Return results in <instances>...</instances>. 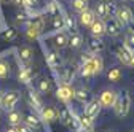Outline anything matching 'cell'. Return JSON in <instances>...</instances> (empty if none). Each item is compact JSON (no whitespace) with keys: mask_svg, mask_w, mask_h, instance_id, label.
<instances>
[{"mask_svg":"<svg viewBox=\"0 0 134 132\" xmlns=\"http://www.w3.org/2000/svg\"><path fill=\"white\" fill-rule=\"evenodd\" d=\"M112 108H113L116 116H120V118L126 116L129 113V108H131V95H129V92L128 91L118 92V97H116V100H115Z\"/></svg>","mask_w":134,"mask_h":132,"instance_id":"1","label":"cell"},{"mask_svg":"<svg viewBox=\"0 0 134 132\" xmlns=\"http://www.w3.org/2000/svg\"><path fill=\"white\" fill-rule=\"evenodd\" d=\"M19 100H21V92H18V91H8V92L3 94V100H2L0 108H3L5 111H11V110H14V107L18 105Z\"/></svg>","mask_w":134,"mask_h":132,"instance_id":"2","label":"cell"},{"mask_svg":"<svg viewBox=\"0 0 134 132\" xmlns=\"http://www.w3.org/2000/svg\"><path fill=\"white\" fill-rule=\"evenodd\" d=\"M116 97H118V92H116L115 89H104L102 92L99 94L97 97V102L100 104V107L102 108H112Z\"/></svg>","mask_w":134,"mask_h":132,"instance_id":"3","label":"cell"},{"mask_svg":"<svg viewBox=\"0 0 134 132\" xmlns=\"http://www.w3.org/2000/svg\"><path fill=\"white\" fill-rule=\"evenodd\" d=\"M115 19L121 24V27H125V26L132 24V21H134V14H132V11H131L128 7L121 5V7L116 8V11H115Z\"/></svg>","mask_w":134,"mask_h":132,"instance_id":"4","label":"cell"},{"mask_svg":"<svg viewBox=\"0 0 134 132\" xmlns=\"http://www.w3.org/2000/svg\"><path fill=\"white\" fill-rule=\"evenodd\" d=\"M45 27V19L43 18H35L34 21H30L27 24V29H26V35L32 40V38H37L40 34H42V30Z\"/></svg>","mask_w":134,"mask_h":132,"instance_id":"5","label":"cell"},{"mask_svg":"<svg viewBox=\"0 0 134 132\" xmlns=\"http://www.w3.org/2000/svg\"><path fill=\"white\" fill-rule=\"evenodd\" d=\"M58 119H59L64 126L72 127V126L75 124V115H74V111L67 107V105H62V107L58 110Z\"/></svg>","mask_w":134,"mask_h":132,"instance_id":"6","label":"cell"},{"mask_svg":"<svg viewBox=\"0 0 134 132\" xmlns=\"http://www.w3.org/2000/svg\"><path fill=\"white\" fill-rule=\"evenodd\" d=\"M56 95L64 105H67L69 102H72V99H74V88L70 85H61L56 89Z\"/></svg>","mask_w":134,"mask_h":132,"instance_id":"7","label":"cell"},{"mask_svg":"<svg viewBox=\"0 0 134 132\" xmlns=\"http://www.w3.org/2000/svg\"><path fill=\"white\" fill-rule=\"evenodd\" d=\"M23 124H26L30 130H37L42 127V119L35 113L27 111V113H23Z\"/></svg>","mask_w":134,"mask_h":132,"instance_id":"8","label":"cell"},{"mask_svg":"<svg viewBox=\"0 0 134 132\" xmlns=\"http://www.w3.org/2000/svg\"><path fill=\"white\" fill-rule=\"evenodd\" d=\"M100 110H102V107H100V104L97 102V99H91V100L85 105V111H83V113H86L90 118L96 119L100 115Z\"/></svg>","mask_w":134,"mask_h":132,"instance_id":"9","label":"cell"},{"mask_svg":"<svg viewBox=\"0 0 134 132\" xmlns=\"http://www.w3.org/2000/svg\"><path fill=\"white\" fill-rule=\"evenodd\" d=\"M40 115H42V119L46 121V123H54V121H58V108L53 107V105L42 107Z\"/></svg>","mask_w":134,"mask_h":132,"instance_id":"10","label":"cell"},{"mask_svg":"<svg viewBox=\"0 0 134 132\" xmlns=\"http://www.w3.org/2000/svg\"><path fill=\"white\" fill-rule=\"evenodd\" d=\"M121 24L116 21L115 18H109L105 21V34L110 35V37H116V35H120V32H121Z\"/></svg>","mask_w":134,"mask_h":132,"instance_id":"11","label":"cell"},{"mask_svg":"<svg viewBox=\"0 0 134 132\" xmlns=\"http://www.w3.org/2000/svg\"><path fill=\"white\" fill-rule=\"evenodd\" d=\"M115 56L118 57V61H120L123 65H128V67H129V62H131V56H132V53L129 51L128 48H125L123 45L116 46V48H115Z\"/></svg>","mask_w":134,"mask_h":132,"instance_id":"12","label":"cell"},{"mask_svg":"<svg viewBox=\"0 0 134 132\" xmlns=\"http://www.w3.org/2000/svg\"><path fill=\"white\" fill-rule=\"evenodd\" d=\"M18 54H19V61L24 65H29L32 62V57H34V49L29 45H24V46H21L18 49Z\"/></svg>","mask_w":134,"mask_h":132,"instance_id":"13","label":"cell"},{"mask_svg":"<svg viewBox=\"0 0 134 132\" xmlns=\"http://www.w3.org/2000/svg\"><path fill=\"white\" fill-rule=\"evenodd\" d=\"M74 99H77V100L80 102V104H83V105H86L90 100H91V92L86 89V88H83V86H80V88H77V89H74Z\"/></svg>","mask_w":134,"mask_h":132,"instance_id":"14","label":"cell"},{"mask_svg":"<svg viewBox=\"0 0 134 132\" xmlns=\"http://www.w3.org/2000/svg\"><path fill=\"white\" fill-rule=\"evenodd\" d=\"M90 30H91V34H93V37H102L104 34H105V21H102V19H94L93 21V24L90 26Z\"/></svg>","mask_w":134,"mask_h":132,"instance_id":"15","label":"cell"},{"mask_svg":"<svg viewBox=\"0 0 134 132\" xmlns=\"http://www.w3.org/2000/svg\"><path fill=\"white\" fill-rule=\"evenodd\" d=\"M88 48H90L91 54H99V53L105 48V45H104L102 38H99V37H91V38L88 40Z\"/></svg>","mask_w":134,"mask_h":132,"instance_id":"16","label":"cell"},{"mask_svg":"<svg viewBox=\"0 0 134 132\" xmlns=\"http://www.w3.org/2000/svg\"><path fill=\"white\" fill-rule=\"evenodd\" d=\"M46 62H48V65L51 69H61L62 67V57L59 56V53H56V51H49L48 54H46Z\"/></svg>","mask_w":134,"mask_h":132,"instance_id":"17","label":"cell"},{"mask_svg":"<svg viewBox=\"0 0 134 132\" xmlns=\"http://www.w3.org/2000/svg\"><path fill=\"white\" fill-rule=\"evenodd\" d=\"M34 78H35V72H34L29 65H24V67L19 69V81H21V83L27 85V83H30Z\"/></svg>","mask_w":134,"mask_h":132,"instance_id":"18","label":"cell"},{"mask_svg":"<svg viewBox=\"0 0 134 132\" xmlns=\"http://www.w3.org/2000/svg\"><path fill=\"white\" fill-rule=\"evenodd\" d=\"M94 14L97 16V19H102V21H107L110 16H109V11H107V3L105 0H99L97 5H96V10H94Z\"/></svg>","mask_w":134,"mask_h":132,"instance_id":"19","label":"cell"},{"mask_svg":"<svg viewBox=\"0 0 134 132\" xmlns=\"http://www.w3.org/2000/svg\"><path fill=\"white\" fill-rule=\"evenodd\" d=\"M90 64H91V67H93L94 75H99L100 72L104 70V61H102V57L97 56V54H93V56H91Z\"/></svg>","mask_w":134,"mask_h":132,"instance_id":"20","label":"cell"},{"mask_svg":"<svg viewBox=\"0 0 134 132\" xmlns=\"http://www.w3.org/2000/svg\"><path fill=\"white\" fill-rule=\"evenodd\" d=\"M80 24H83V26H91L93 24V21L96 19V14H94V11L93 10H85V11H83V13H80Z\"/></svg>","mask_w":134,"mask_h":132,"instance_id":"21","label":"cell"},{"mask_svg":"<svg viewBox=\"0 0 134 132\" xmlns=\"http://www.w3.org/2000/svg\"><path fill=\"white\" fill-rule=\"evenodd\" d=\"M29 105H30V107H34L35 110H42V107H43L40 95H38L35 91H34V89H30V91H29Z\"/></svg>","mask_w":134,"mask_h":132,"instance_id":"22","label":"cell"},{"mask_svg":"<svg viewBox=\"0 0 134 132\" xmlns=\"http://www.w3.org/2000/svg\"><path fill=\"white\" fill-rule=\"evenodd\" d=\"M8 113V123L16 127V126H19L23 123V113L18 111V110H11V111H7Z\"/></svg>","mask_w":134,"mask_h":132,"instance_id":"23","label":"cell"},{"mask_svg":"<svg viewBox=\"0 0 134 132\" xmlns=\"http://www.w3.org/2000/svg\"><path fill=\"white\" fill-rule=\"evenodd\" d=\"M54 45L58 48H65L69 46V34H65V32H58V34L54 35Z\"/></svg>","mask_w":134,"mask_h":132,"instance_id":"24","label":"cell"},{"mask_svg":"<svg viewBox=\"0 0 134 132\" xmlns=\"http://www.w3.org/2000/svg\"><path fill=\"white\" fill-rule=\"evenodd\" d=\"M75 78V70L70 69V67H67V69H62L61 72V81H62V85H70L72 81Z\"/></svg>","mask_w":134,"mask_h":132,"instance_id":"25","label":"cell"},{"mask_svg":"<svg viewBox=\"0 0 134 132\" xmlns=\"http://www.w3.org/2000/svg\"><path fill=\"white\" fill-rule=\"evenodd\" d=\"M83 45V37L80 32H72L69 35V46L74 48V49H78L80 46Z\"/></svg>","mask_w":134,"mask_h":132,"instance_id":"26","label":"cell"},{"mask_svg":"<svg viewBox=\"0 0 134 132\" xmlns=\"http://www.w3.org/2000/svg\"><path fill=\"white\" fill-rule=\"evenodd\" d=\"M70 7H72L77 13H83L85 10H88L90 2H88V0H70Z\"/></svg>","mask_w":134,"mask_h":132,"instance_id":"27","label":"cell"},{"mask_svg":"<svg viewBox=\"0 0 134 132\" xmlns=\"http://www.w3.org/2000/svg\"><path fill=\"white\" fill-rule=\"evenodd\" d=\"M78 73H80V76H81V78H90V76H94V72H93V67H91L90 61L80 65Z\"/></svg>","mask_w":134,"mask_h":132,"instance_id":"28","label":"cell"},{"mask_svg":"<svg viewBox=\"0 0 134 132\" xmlns=\"http://www.w3.org/2000/svg\"><path fill=\"white\" fill-rule=\"evenodd\" d=\"M37 89L42 94H48L49 91H51V81H49L48 78H40L38 83H37Z\"/></svg>","mask_w":134,"mask_h":132,"instance_id":"29","label":"cell"},{"mask_svg":"<svg viewBox=\"0 0 134 132\" xmlns=\"http://www.w3.org/2000/svg\"><path fill=\"white\" fill-rule=\"evenodd\" d=\"M121 76H123V72H121V69H118V67H113V69H110V70L107 72V78H109V81H112V83L120 81Z\"/></svg>","mask_w":134,"mask_h":132,"instance_id":"30","label":"cell"},{"mask_svg":"<svg viewBox=\"0 0 134 132\" xmlns=\"http://www.w3.org/2000/svg\"><path fill=\"white\" fill-rule=\"evenodd\" d=\"M125 48H128L131 53H134V30H128L126 35H125Z\"/></svg>","mask_w":134,"mask_h":132,"instance_id":"31","label":"cell"},{"mask_svg":"<svg viewBox=\"0 0 134 132\" xmlns=\"http://www.w3.org/2000/svg\"><path fill=\"white\" fill-rule=\"evenodd\" d=\"M64 27H65V24H64V16H61L59 13L54 14L53 16V29L58 30V32H61Z\"/></svg>","mask_w":134,"mask_h":132,"instance_id":"32","label":"cell"},{"mask_svg":"<svg viewBox=\"0 0 134 132\" xmlns=\"http://www.w3.org/2000/svg\"><path fill=\"white\" fill-rule=\"evenodd\" d=\"M10 75V64L7 61H2L0 59V80H3Z\"/></svg>","mask_w":134,"mask_h":132,"instance_id":"33","label":"cell"},{"mask_svg":"<svg viewBox=\"0 0 134 132\" xmlns=\"http://www.w3.org/2000/svg\"><path fill=\"white\" fill-rule=\"evenodd\" d=\"M16 35H18V34H16V30H14L13 27L7 29L3 34H2V37H3L5 40H14V38H16Z\"/></svg>","mask_w":134,"mask_h":132,"instance_id":"34","label":"cell"},{"mask_svg":"<svg viewBox=\"0 0 134 132\" xmlns=\"http://www.w3.org/2000/svg\"><path fill=\"white\" fill-rule=\"evenodd\" d=\"M105 3H107V11H109V16H112V14H115V11H116V3L113 2V0H105Z\"/></svg>","mask_w":134,"mask_h":132,"instance_id":"35","label":"cell"},{"mask_svg":"<svg viewBox=\"0 0 134 132\" xmlns=\"http://www.w3.org/2000/svg\"><path fill=\"white\" fill-rule=\"evenodd\" d=\"M23 7L24 8H34V7H35V0H23Z\"/></svg>","mask_w":134,"mask_h":132,"instance_id":"36","label":"cell"},{"mask_svg":"<svg viewBox=\"0 0 134 132\" xmlns=\"http://www.w3.org/2000/svg\"><path fill=\"white\" fill-rule=\"evenodd\" d=\"M26 19V14L24 13H18V14H16V21H18V22H23Z\"/></svg>","mask_w":134,"mask_h":132,"instance_id":"37","label":"cell"},{"mask_svg":"<svg viewBox=\"0 0 134 132\" xmlns=\"http://www.w3.org/2000/svg\"><path fill=\"white\" fill-rule=\"evenodd\" d=\"M5 132H18V130H16V127H13V126H11V127H7V129H5Z\"/></svg>","mask_w":134,"mask_h":132,"instance_id":"38","label":"cell"},{"mask_svg":"<svg viewBox=\"0 0 134 132\" xmlns=\"http://www.w3.org/2000/svg\"><path fill=\"white\" fill-rule=\"evenodd\" d=\"M14 5H18V7H23V0H13Z\"/></svg>","mask_w":134,"mask_h":132,"instance_id":"39","label":"cell"},{"mask_svg":"<svg viewBox=\"0 0 134 132\" xmlns=\"http://www.w3.org/2000/svg\"><path fill=\"white\" fill-rule=\"evenodd\" d=\"M129 67H134V53L131 56V62H129Z\"/></svg>","mask_w":134,"mask_h":132,"instance_id":"40","label":"cell"},{"mask_svg":"<svg viewBox=\"0 0 134 132\" xmlns=\"http://www.w3.org/2000/svg\"><path fill=\"white\" fill-rule=\"evenodd\" d=\"M3 94H5L3 91H0V105H2V100H3Z\"/></svg>","mask_w":134,"mask_h":132,"instance_id":"41","label":"cell"},{"mask_svg":"<svg viewBox=\"0 0 134 132\" xmlns=\"http://www.w3.org/2000/svg\"><path fill=\"white\" fill-rule=\"evenodd\" d=\"M2 3H8V2H11V0H0Z\"/></svg>","mask_w":134,"mask_h":132,"instance_id":"42","label":"cell"},{"mask_svg":"<svg viewBox=\"0 0 134 132\" xmlns=\"http://www.w3.org/2000/svg\"><path fill=\"white\" fill-rule=\"evenodd\" d=\"M27 132H34V130H30V129H29V130H27Z\"/></svg>","mask_w":134,"mask_h":132,"instance_id":"43","label":"cell"},{"mask_svg":"<svg viewBox=\"0 0 134 132\" xmlns=\"http://www.w3.org/2000/svg\"><path fill=\"white\" fill-rule=\"evenodd\" d=\"M121 2H126V0H121Z\"/></svg>","mask_w":134,"mask_h":132,"instance_id":"44","label":"cell"},{"mask_svg":"<svg viewBox=\"0 0 134 132\" xmlns=\"http://www.w3.org/2000/svg\"><path fill=\"white\" fill-rule=\"evenodd\" d=\"M109 132H113V130H109Z\"/></svg>","mask_w":134,"mask_h":132,"instance_id":"45","label":"cell"}]
</instances>
